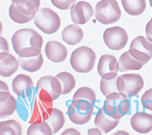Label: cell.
Instances as JSON below:
<instances>
[{"mask_svg":"<svg viewBox=\"0 0 152 135\" xmlns=\"http://www.w3.org/2000/svg\"><path fill=\"white\" fill-rule=\"evenodd\" d=\"M0 84H1V91H9L8 90L7 85L4 82H0Z\"/></svg>","mask_w":152,"mask_h":135,"instance_id":"36","label":"cell"},{"mask_svg":"<svg viewBox=\"0 0 152 135\" xmlns=\"http://www.w3.org/2000/svg\"><path fill=\"white\" fill-rule=\"evenodd\" d=\"M20 63L8 52L0 53V76L3 77H9L17 71Z\"/></svg>","mask_w":152,"mask_h":135,"instance_id":"16","label":"cell"},{"mask_svg":"<svg viewBox=\"0 0 152 135\" xmlns=\"http://www.w3.org/2000/svg\"><path fill=\"white\" fill-rule=\"evenodd\" d=\"M27 134L28 135H50L53 134L52 130L50 126L47 124V121H42L41 123L32 124L28 127L27 130Z\"/></svg>","mask_w":152,"mask_h":135,"instance_id":"28","label":"cell"},{"mask_svg":"<svg viewBox=\"0 0 152 135\" xmlns=\"http://www.w3.org/2000/svg\"><path fill=\"white\" fill-rule=\"evenodd\" d=\"M18 60L20 68L29 72H37L43 63V58L41 53L34 57H19Z\"/></svg>","mask_w":152,"mask_h":135,"instance_id":"21","label":"cell"},{"mask_svg":"<svg viewBox=\"0 0 152 135\" xmlns=\"http://www.w3.org/2000/svg\"><path fill=\"white\" fill-rule=\"evenodd\" d=\"M150 4H151V7H152V0H150Z\"/></svg>","mask_w":152,"mask_h":135,"instance_id":"37","label":"cell"},{"mask_svg":"<svg viewBox=\"0 0 152 135\" xmlns=\"http://www.w3.org/2000/svg\"><path fill=\"white\" fill-rule=\"evenodd\" d=\"M88 133L89 134H102V133H101V131H100L99 129H89V131H88Z\"/></svg>","mask_w":152,"mask_h":135,"instance_id":"35","label":"cell"},{"mask_svg":"<svg viewBox=\"0 0 152 135\" xmlns=\"http://www.w3.org/2000/svg\"><path fill=\"white\" fill-rule=\"evenodd\" d=\"M51 3L57 8L61 10H68L73 6L77 0H50Z\"/></svg>","mask_w":152,"mask_h":135,"instance_id":"30","label":"cell"},{"mask_svg":"<svg viewBox=\"0 0 152 135\" xmlns=\"http://www.w3.org/2000/svg\"><path fill=\"white\" fill-rule=\"evenodd\" d=\"M34 20L37 28L47 34L56 33L61 25L58 14L47 7H43L39 10L35 15Z\"/></svg>","mask_w":152,"mask_h":135,"instance_id":"6","label":"cell"},{"mask_svg":"<svg viewBox=\"0 0 152 135\" xmlns=\"http://www.w3.org/2000/svg\"><path fill=\"white\" fill-rule=\"evenodd\" d=\"M94 16L98 21L103 25H111L118 21L121 11L116 0H102L97 3Z\"/></svg>","mask_w":152,"mask_h":135,"instance_id":"4","label":"cell"},{"mask_svg":"<svg viewBox=\"0 0 152 135\" xmlns=\"http://www.w3.org/2000/svg\"><path fill=\"white\" fill-rule=\"evenodd\" d=\"M124 11L131 16H139L146 9V0H121Z\"/></svg>","mask_w":152,"mask_h":135,"instance_id":"24","label":"cell"},{"mask_svg":"<svg viewBox=\"0 0 152 135\" xmlns=\"http://www.w3.org/2000/svg\"><path fill=\"white\" fill-rule=\"evenodd\" d=\"M119 93L126 97H134L144 87V81L139 74H124L118 77Z\"/></svg>","mask_w":152,"mask_h":135,"instance_id":"8","label":"cell"},{"mask_svg":"<svg viewBox=\"0 0 152 135\" xmlns=\"http://www.w3.org/2000/svg\"><path fill=\"white\" fill-rule=\"evenodd\" d=\"M103 40L107 47L113 50L123 49L128 42V34L121 27H112L107 28L103 34Z\"/></svg>","mask_w":152,"mask_h":135,"instance_id":"9","label":"cell"},{"mask_svg":"<svg viewBox=\"0 0 152 135\" xmlns=\"http://www.w3.org/2000/svg\"><path fill=\"white\" fill-rule=\"evenodd\" d=\"M80 134V132L77 131L74 129H68L66 130L65 132L63 133V134Z\"/></svg>","mask_w":152,"mask_h":135,"instance_id":"34","label":"cell"},{"mask_svg":"<svg viewBox=\"0 0 152 135\" xmlns=\"http://www.w3.org/2000/svg\"><path fill=\"white\" fill-rule=\"evenodd\" d=\"M0 48H1V52H8L9 51L8 44L3 37H1V47H0Z\"/></svg>","mask_w":152,"mask_h":135,"instance_id":"33","label":"cell"},{"mask_svg":"<svg viewBox=\"0 0 152 135\" xmlns=\"http://www.w3.org/2000/svg\"><path fill=\"white\" fill-rule=\"evenodd\" d=\"M60 82L62 87V94H68L74 89L76 85V81L71 73L67 72H62L56 76Z\"/></svg>","mask_w":152,"mask_h":135,"instance_id":"25","label":"cell"},{"mask_svg":"<svg viewBox=\"0 0 152 135\" xmlns=\"http://www.w3.org/2000/svg\"><path fill=\"white\" fill-rule=\"evenodd\" d=\"M131 126L136 132L147 134L152 130V115L138 112L131 118Z\"/></svg>","mask_w":152,"mask_h":135,"instance_id":"14","label":"cell"},{"mask_svg":"<svg viewBox=\"0 0 152 135\" xmlns=\"http://www.w3.org/2000/svg\"><path fill=\"white\" fill-rule=\"evenodd\" d=\"M76 99H84L91 103H94L96 100V95L94 91L89 87H81L79 88L73 95L72 100Z\"/></svg>","mask_w":152,"mask_h":135,"instance_id":"29","label":"cell"},{"mask_svg":"<svg viewBox=\"0 0 152 135\" xmlns=\"http://www.w3.org/2000/svg\"><path fill=\"white\" fill-rule=\"evenodd\" d=\"M142 105L147 110L152 111V89L146 90L142 97Z\"/></svg>","mask_w":152,"mask_h":135,"instance_id":"31","label":"cell"},{"mask_svg":"<svg viewBox=\"0 0 152 135\" xmlns=\"http://www.w3.org/2000/svg\"><path fill=\"white\" fill-rule=\"evenodd\" d=\"M46 121L50 126L53 134H55L56 133H58V131L62 129L63 126H64L65 118H64V113L61 111L57 108H52Z\"/></svg>","mask_w":152,"mask_h":135,"instance_id":"23","label":"cell"},{"mask_svg":"<svg viewBox=\"0 0 152 135\" xmlns=\"http://www.w3.org/2000/svg\"><path fill=\"white\" fill-rule=\"evenodd\" d=\"M118 62L112 55H103L101 56L98 65V72L104 79H112L117 77Z\"/></svg>","mask_w":152,"mask_h":135,"instance_id":"11","label":"cell"},{"mask_svg":"<svg viewBox=\"0 0 152 135\" xmlns=\"http://www.w3.org/2000/svg\"><path fill=\"white\" fill-rule=\"evenodd\" d=\"M16 109V100L9 91L0 92V118L12 115Z\"/></svg>","mask_w":152,"mask_h":135,"instance_id":"18","label":"cell"},{"mask_svg":"<svg viewBox=\"0 0 152 135\" xmlns=\"http://www.w3.org/2000/svg\"><path fill=\"white\" fill-rule=\"evenodd\" d=\"M120 119L109 116L103 108H101L94 119V125L102 134H107L119 125Z\"/></svg>","mask_w":152,"mask_h":135,"instance_id":"17","label":"cell"},{"mask_svg":"<svg viewBox=\"0 0 152 135\" xmlns=\"http://www.w3.org/2000/svg\"><path fill=\"white\" fill-rule=\"evenodd\" d=\"M106 98L102 108L109 116L115 119H121L130 112V102L128 97L117 92Z\"/></svg>","mask_w":152,"mask_h":135,"instance_id":"5","label":"cell"},{"mask_svg":"<svg viewBox=\"0 0 152 135\" xmlns=\"http://www.w3.org/2000/svg\"><path fill=\"white\" fill-rule=\"evenodd\" d=\"M13 49L19 57H34L41 53L42 38L32 28H21L12 38Z\"/></svg>","mask_w":152,"mask_h":135,"instance_id":"1","label":"cell"},{"mask_svg":"<svg viewBox=\"0 0 152 135\" xmlns=\"http://www.w3.org/2000/svg\"><path fill=\"white\" fill-rule=\"evenodd\" d=\"M40 0H14L9 8V16L13 21L25 24L34 19L39 11Z\"/></svg>","mask_w":152,"mask_h":135,"instance_id":"2","label":"cell"},{"mask_svg":"<svg viewBox=\"0 0 152 135\" xmlns=\"http://www.w3.org/2000/svg\"><path fill=\"white\" fill-rule=\"evenodd\" d=\"M96 61V55L91 48L81 47L72 51L70 58L72 68L76 72L86 73L93 69Z\"/></svg>","mask_w":152,"mask_h":135,"instance_id":"3","label":"cell"},{"mask_svg":"<svg viewBox=\"0 0 152 135\" xmlns=\"http://www.w3.org/2000/svg\"><path fill=\"white\" fill-rule=\"evenodd\" d=\"M47 57L54 63H60L66 60L68 50L66 47L57 41H49L46 45Z\"/></svg>","mask_w":152,"mask_h":135,"instance_id":"15","label":"cell"},{"mask_svg":"<svg viewBox=\"0 0 152 135\" xmlns=\"http://www.w3.org/2000/svg\"><path fill=\"white\" fill-rule=\"evenodd\" d=\"M129 52L137 60L146 64L152 58V42L143 36H138L132 42Z\"/></svg>","mask_w":152,"mask_h":135,"instance_id":"10","label":"cell"},{"mask_svg":"<svg viewBox=\"0 0 152 135\" xmlns=\"http://www.w3.org/2000/svg\"><path fill=\"white\" fill-rule=\"evenodd\" d=\"M84 37L83 31L78 25H69L64 28L62 32V39L68 45L78 44Z\"/></svg>","mask_w":152,"mask_h":135,"instance_id":"20","label":"cell"},{"mask_svg":"<svg viewBox=\"0 0 152 135\" xmlns=\"http://www.w3.org/2000/svg\"><path fill=\"white\" fill-rule=\"evenodd\" d=\"M93 8L90 3L81 1L76 3L71 8L72 20L77 25H84L93 16Z\"/></svg>","mask_w":152,"mask_h":135,"instance_id":"12","label":"cell"},{"mask_svg":"<svg viewBox=\"0 0 152 135\" xmlns=\"http://www.w3.org/2000/svg\"><path fill=\"white\" fill-rule=\"evenodd\" d=\"M146 34L147 38L149 39L150 41L152 42V17L151 20L149 22L147 23V25H146Z\"/></svg>","mask_w":152,"mask_h":135,"instance_id":"32","label":"cell"},{"mask_svg":"<svg viewBox=\"0 0 152 135\" xmlns=\"http://www.w3.org/2000/svg\"><path fill=\"white\" fill-rule=\"evenodd\" d=\"M11 1H12H12H14V0H11Z\"/></svg>","mask_w":152,"mask_h":135,"instance_id":"38","label":"cell"},{"mask_svg":"<svg viewBox=\"0 0 152 135\" xmlns=\"http://www.w3.org/2000/svg\"><path fill=\"white\" fill-rule=\"evenodd\" d=\"M145 65L143 62H141L134 58L129 50L122 54L118 60V69L120 72H128L133 70H139Z\"/></svg>","mask_w":152,"mask_h":135,"instance_id":"19","label":"cell"},{"mask_svg":"<svg viewBox=\"0 0 152 135\" xmlns=\"http://www.w3.org/2000/svg\"><path fill=\"white\" fill-rule=\"evenodd\" d=\"M93 112V103L84 99L73 100L68 108L69 119L76 125H85L89 122Z\"/></svg>","mask_w":152,"mask_h":135,"instance_id":"7","label":"cell"},{"mask_svg":"<svg viewBox=\"0 0 152 135\" xmlns=\"http://www.w3.org/2000/svg\"><path fill=\"white\" fill-rule=\"evenodd\" d=\"M12 90L16 95H21L25 91L30 90L34 86L32 79L25 74H19L12 80Z\"/></svg>","mask_w":152,"mask_h":135,"instance_id":"22","label":"cell"},{"mask_svg":"<svg viewBox=\"0 0 152 135\" xmlns=\"http://www.w3.org/2000/svg\"><path fill=\"white\" fill-rule=\"evenodd\" d=\"M22 134V127L14 120L0 122L1 135H20Z\"/></svg>","mask_w":152,"mask_h":135,"instance_id":"26","label":"cell"},{"mask_svg":"<svg viewBox=\"0 0 152 135\" xmlns=\"http://www.w3.org/2000/svg\"><path fill=\"white\" fill-rule=\"evenodd\" d=\"M37 88L42 89L49 94L51 100H56L62 94V87L56 77L44 76L37 82Z\"/></svg>","mask_w":152,"mask_h":135,"instance_id":"13","label":"cell"},{"mask_svg":"<svg viewBox=\"0 0 152 135\" xmlns=\"http://www.w3.org/2000/svg\"><path fill=\"white\" fill-rule=\"evenodd\" d=\"M117 79H118V77H115L112 79H101L100 90L105 97H107L108 95L113 93L119 92L118 86H117Z\"/></svg>","mask_w":152,"mask_h":135,"instance_id":"27","label":"cell"}]
</instances>
